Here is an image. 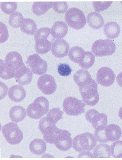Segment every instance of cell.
Instances as JSON below:
<instances>
[{"instance_id":"1","label":"cell","mask_w":122,"mask_h":160,"mask_svg":"<svg viewBox=\"0 0 122 160\" xmlns=\"http://www.w3.org/2000/svg\"><path fill=\"white\" fill-rule=\"evenodd\" d=\"M122 130L119 126L110 124L105 128L95 129L94 136L100 143L114 142L120 139L122 136Z\"/></svg>"},{"instance_id":"2","label":"cell","mask_w":122,"mask_h":160,"mask_svg":"<svg viewBox=\"0 0 122 160\" xmlns=\"http://www.w3.org/2000/svg\"><path fill=\"white\" fill-rule=\"evenodd\" d=\"M97 145V141L92 134L86 132L76 136L74 138L73 148L78 152L90 151Z\"/></svg>"},{"instance_id":"3","label":"cell","mask_w":122,"mask_h":160,"mask_svg":"<svg viewBox=\"0 0 122 160\" xmlns=\"http://www.w3.org/2000/svg\"><path fill=\"white\" fill-rule=\"evenodd\" d=\"M49 107L48 100L44 97H39L27 108V115L32 119H40L48 113Z\"/></svg>"},{"instance_id":"4","label":"cell","mask_w":122,"mask_h":160,"mask_svg":"<svg viewBox=\"0 0 122 160\" xmlns=\"http://www.w3.org/2000/svg\"><path fill=\"white\" fill-rule=\"evenodd\" d=\"M65 20L71 28L79 30L84 28L86 23V19L83 12L75 8H71L65 15Z\"/></svg>"},{"instance_id":"5","label":"cell","mask_w":122,"mask_h":160,"mask_svg":"<svg viewBox=\"0 0 122 160\" xmlns=\"http://www.w3.org/2000/svg\"><path fill=\"white\" fill-rule=\"evenodd\" d=\"M2 132L6 141L12 145L21 143L23 139V132L17 124L13 122L8 123L2 128Z\"/></svg>"},{"instance_id":"6","label":"cell","mask_w":122,"mask_h":160,"mask_svg":"<svg viewBox=\"0 0 122 160\" xmlns=\"http://www.w3.org/2000/svg\"><path fill=\"white\" fill-rule=\"evenodd\" d=\"M116 46L110 39H99L94 42L92 47V51L96 57L111 56L115 52Z\"/></svg>"},{"instance_id":"7","label":"cell","mask_w":122,"mask_h":160,"mask_svg":"<svg viewBox=\"0 0 122 160\" xmlns=\"http://www.w3.org/2000/svg\"><path fill=\"white\" fill-rule=\"evenodd\" d=\"M86 104L77 98L69 97L64 99L63 107L64 111L67 115L78 116L85 112Z\"/></svg>"},{"instance_id":"8","label":"cell","mask_w":122,"mask_h":160,"mask_svg":"<svg viewBox=\"0 0 122 160\" xmlns=\"http://www.w3.org/2000/svg\"><path fill=\"white\" fill-rule=\"evenodd\" d=\"M98 87V84L95 81L89 86L79 89L83 101L88 106H95L99 101V96Z\"/></svg>"},{"instance_id":"9","label":"cell","mask_w":122,"mask_h":160,"mask_svg":"<svg viewBox=\"0 0 122 160\" xmlns=\"http://www.w3.org/2000/svg\"><path fill=\"white\" fill-rule=\"evenodd\" d=\"M71 134L68 130L58 129L54 139V144L60 151H67L72 148Z\"/></svg>"},{"instance_id":"10","label":"cell","mask_w":122,"mask_h":160,"mask_svg":"<svg viewBox=\"0 0 122 160\" xmlns=\"http://www.w3.org/2000/svg\"><path fill=\"white\" fill-rule=\"evenodd\" d=\"M30 70L35 74L41 76L47 72L48 65L46 62L41 58L39 55L34 54L28 57L26 62Z\"/></svg>"},{"instance_id":"11","label":"cell","mask_w":122,"mask_h":160,"mask_svg":"<svg viewBox=\"0 0 122 160\" xmlns=\"http://www.w3.org/2000/svg\"><path fill=\"white\" fill-rule=\"evenodd\" d=\"M86 120L91 123L92 127L96 129L107 126V116L104 113H100L97 110L92 109L86 112L85 114Z\"/></svg>"},{"instance_id":"12","label":"cell","mask_w":122,"mask_h":160,"mask_svg":"<svg viewBox=\"0 0 122 160\" xmlns=\"http://www.w3.org/2000/svg\"><path fill=\"white\" fill-rule=\"evenodd\" d=\"M37 86L43 94L47 95L53 94L57 89V84L54 77L45 74L41 76L37 81Z\"/></svg>"},{"instance_id":"13","label":"cell","mask_w":122,"mask_h":160,"mask_svg":"<svg viewBox=\"0 0 122 160\" xmlns=\"http://www.w3.org/2000/svg\"><path fill=\"white\" fill-rule=\"evenodd\" d=\"M116 76L113 71L107 67H102L98 70L96 80L98 84L102 86L108 87L114 82Z\"/></svg>"},{"instance_id":"14","label":"cell","mask_w":122,"mask_h":160,"mask_svg":"<svg viewBox=\"0 0 122 160\" xmlns=\"http://www.w3.org/2000/svg\"><path fill=\"white\" fill-rule=\"evenodd\" d=\"M69 49V43L64 39H58L52 43L51 52L54 56L62 58L67 56Z\"/></svg>"},{"instance_id":"15","label":"cell","mask_w":122,"mask_h":160,"mask_svg":"<svg viewBox=\"0 0 122 160\" xmlns=\"http://www.w3.org/2000/svg\"><path fill=\"white\" fill-rule=\"evenodd\" d=\"M74 80L79 89L86 88L91 85L94 80L87 70H79L75 73Z\"/></svg>"},{"instance_id":"16","label":"cell","mask_w":122,"mask_h":160,"mask_svg":"<svg viewBox=\"0 0 122 160\" xmlns=\"http://www.w3.org/2000/svg\"><path fill=\"white\" fill-rule=\"evenodd\" d=\"M33 77L32 72L25 65L16 71L15 76L16 82L21 86H26L31 83Z\"/></svg>"},{"instance_id":"17","label":"cell","mask_w":122,"mask_h":160,"mask_svg":"<svg viewBox=\"0 0 122 160\" xmlns=\"http://www.w3.org/2000/svg\"><path fill=\"white\" fill-rule=\"evenodd\" d=\"M4 62L9 67L15 69L16 71L25 65L23 64L21 55L15 51L8 53Z\"/></svg>"},{"instance_id":"18","label":"cell","mask_w":122,"mask_h":160,"mask_svg":"<svg viewBox=\"0 0 122 160\" xmlns=\"http://www.w3.org/2000/svg\"><path fill=\"white\" fill-rule=\"evenodd\" d=\"M68 29V25L62 21H57L51 29V35L55 39H62L67 34Z\"/></svg>"},{"instance_id":"19","label":"cell","mask_w":122,"mask_h":160,"mask_svg":"<svg viewBox=\"0 0 122 160\" xmlns=\"http://www.w3.org/2000/svg\"><path fill=\"white\" fill-rule=\"evenodd\" d=\"M8 96L13 101L16 102H22L26 96V92L23 87L15 85L9 88Z\"/></svg>"},{"instance_id":"20","label":"cell","mask_w":122,"mask_h":160,"mask_svg":"<svg viewBox=\"0 0 122 160\" xmlns=\"http://www.w3.org/2000/svg\"><path fill=\"white\" fill-rule=\"evenodd\" d=\"M104 34L107 38L113 39L119 36L121 29L118 23L111 22L106 23L104 25Z\"/></svg>"},{"instance_id":"21","label":"cell","mask_w":122,"mask_h":160,"mask_svg":"<svg viewBox=\"0 0 122 160\" xmlns=\"http://www.w3.org/2000/svg\"><path fill=\"white\" fill-rule=\"evenodd\" d=\"M9 116L12 121L18 123L22 121L26 118V110L20 106H14L10 110Z\"/></svg>"},{"instance_id":"22","label":"cell","mask_w":122,"mask_h":160,"mask_svg":"<svg viewBox=\"0 0 122 160\" xmlns=\"http://www.w3.org/2000/svg\"><path fill=\"white\" fill-rule=\"evenodd\" d=\"M52 2H34L32 7L33 12L37 16H40L46 13L53 7Z\"/></svg>"},{"instance_id":"23","label":"cell","mask_w":122,"mask_h":160,"mask_svg":"<svg viewBox=\"0 0 122 160\" xmlns=\"http://www.w3.org/2000/svg\"><path fill=\"white\" fill-rule=\"evenodd\" d=\"M46 142L41 139L33 140L29 145V149L31 152L37 155H41L44 154L46 151Z\"/></svg>"},{"instance_id":"24","label":"cell","mask_w":122,"mask_h":160,"mask_svg":"<svg viewBox=\"0 0 122 160\" xmlns=\"http://www.w3.org/2000/svg\"><path fill=\"white\" fill-rule=\"evenodd\" d=\"M87 22L91 28L99 29L103 26L104 21L101 15L96 12L89 13L87 16Z\"/></svg>"},{"instance_id":"25","label":"cell","mask_w":122,"mask_h":160,"mask_svg":"<svg viewBox=\"0 0 122 160\" xmlns=\"http://www.w3.org/2000/svg\"><path fill=\"white\" fill-rule=\"evenodd\" d=\"M93 155L95 158H110L111 155V148L107 144H99L94 148Z\"/></svg>"},{"instance_id":"26","label":"cell","mask_w":122,"mask_h":160,"mask_svg":"<svg viewBox=\"0 0 122 160\" xmlns=\"http://www.w3.org/2000/svg\"><path fill=\"white\" fill-rule=\"evenodd\" d=\"M21 30L26 34L33 35L37 30L36 23L33 20L29 18L24 19L20 27Z\"/></svg>"},{"instance_id":"27","label":"cell","mask_w":122,"mask_h":160,"mask_svg":"<svg viewBox=\"0 0 122 160\" xmlns=\"http://www.w3.org/2000/svg\"><path fill=\"white\" fill-rule=\"evenodd\" d=\"M35 48L39 54H44L50 50L52 43L47 39H40L35 42Z\"/></svg>"},{"instance_id":"28","label":"cell","mask_w":122,"mask_h":160,"mask_svg":"<svg viewBox=\"0 0 122 160\" xmlns=\"http://www.w3.org/2000/svg\"><path fill=\"white\" fill-rule=\"evenodd\" d=\"M95 61V57L89 51L85 52L83 57L79 62V66L82 69H88L91 68Z\"/></svg>"},{"instance_id":"29","label":"cell","mask_w":122,"mask_h":160,"mask_svg":"<svg viewBox=\"0 0 122 160\" xmlns=\"http://www.w3.org/2000/svg\"><path fill=\"white\" fill-rule=\"evenodd\" d=\"M16 70L9 67L1 60V78L4 80H9L15 77Z\"/></svg>"},{"instance_id":"30","label":"cell","mask_w":122,"mask_h":160,"mask_svg":"<svg viewBox=\"0 0 122 160\" xmlns=\"http://www.w3.org/2000/svg\"><path fill=\"white\" fill-rule=\"evenodd\" d=\"M84 52V50L81 47H74L69 51L68 57L72 62L78 63L83 57Z\"/></svg>"},{"instance_id":"31","label":"cell","mask_w":122,"mask_h":160,"mask_svg":"<svg viewBox=\"0 0 122 160\" xmlns=\"http://www.w3.org/2000/svg\"><path fill=\"white\" fill-rule=\"evenodd\" d=\"M64 113L60 108H54L49 111L46 117L49 122L56 125L59 120L62 119Z\"/></svg>"},{"instance_id":"32","label":"cell","mask_w":122,"mask_h":160,"mask_svg":"<svg viewBox=\"0 0 122 160\" xmlns=\"http://www.w3.org/2000/svg\"><path fill=\"white\" fill-rule=\"evenodd\" d=\"M24 18L21 13L15 12L9 17L8 22L11 26L14 28H18L21 26Z\"/></svg>"},{"instance_id":"33","label":"cell","mask_w":122,"mask_h":160,"mask_svg":"<svg viewBox=\"0 0 122 160\" xmlns=\"http://www.w3.org/2000/svg\"><path fill=\"white\" fill-rule=\"evenodd\" d=\"M17 8L16 2H2L1 3V10L8 15H11L14 13Z\"/></svg>"},{"instance_id":"34","label":"cell","mask_w":122,"mask_h":160,"mask_svg":"<svg viewBox=\"0 0 122 160\" xmlns=\"http://www.w3.org/2000/svg\"><path fill=\"white\" fill-rule=\"evenodd\" d=\"M112 157L115 158H122V141L115 142L111 146Z\"/></svg>"},{"instance_id":"35","label":"cell","mask_w":122,"mask_h":160,"mask_svg":"<svg viewBox=\"0 0 122 160\" xmlns=\"http://www.w3.org/2000/svg\"><path fill=\"white\" fill-rule=\"evenodd\" d=\"M51 32L50 28L43 27L39 29L36 31L34 36L35 42L40 39H47Z\"/></svg>"},{"instance_id":"36","label":"cell","mask_w":122,"mask_h":160,"mask_svg":"<svg viewBox=\"0 0 122 160\" xmlns=\"http://www.w3.org/2000/svg\"><path fill=\"white\" fill-rule=\"evenodd\" d=\"M113 2H93L92 5L96 12H100L105 10L111 6Z\"/></svg>"},{"instance_id":"37","label":"cell","mask_w":122,"mask_h":160,"mask_svg":"<svg viewBox=\"0 0 122 160\" xmlns=\"http://www.w3.org/2000/svg\"><path fill=\"white\" fill-rule=\"evenodd\" d=\"M52 8L56 12L64 13L68 10V3L66 2H53Z\"/></svg>"},{"instance_id":"38","label":"cell","mask_w":122,"mask_h":160,"mask_svg":"<svg viewBox=\"0 0 122 160\" xmlns=\"http://www.w3.org/2000/svg\"><path fill=\"white\" fill-rule=\"evenodd\" d=\"M58 72L61 76L68 77L71 74L72 69L69 64L61 63L58 66Z\"/></svg>"},{"instance_id":"39","label":"cell","mask_w":122,"mask_h":160,"mask_svg":"<svg viewBox=\"0 0 122 160\" xmlns=\"http://www.w3.org/2000/svg\"><path fill=\"white\" fill-rule=\"evenodd\" d=\"M1 43L5 42L8 38L9 35L8 30L5 24L1 22Z\"/></svg>"},{"instance_id":"40","label":"cell","mask_w":122,"mask_h":160,"mask_svg":"<svg viewBox=\"0 0 122 160\" xmlns=\"http://www.w3.org/2000/svg\"><path fill=\"white\" fill-rule=\"evenodd\" d=\"M79 158H95L93 154L89 151L81 152L78 156Z\"/></svg>"},{"instance_id":"41","label":"cell","mask_w":122,"mask_h":160,"mask_svg":"<svg viewBox=\"0 0 122 160\" xmlns=\"http://www.w3.org/2000/svg\"><path fill=\"white\" fill-rule=\"evenodd\" d=\"M117 82L119 86L122 88V72L118 75Z\"/></svg>"},{"instance_id":"42","label":"cell","mask_w":122,"mask_h":160,"mask_svg":"<svg viewBox=\"0 0 122 160\" xmlns=\"http://www.w3.org/2000/svg\"><path fill=\"white\" fill-rule=\"evenodd\" d=\"M119 116L120 119L122 120V107L119 110Z\"/></svg>"},{"instance_id":"43","label":"cell","mask_w":122,"mask_h":160,"mask_svg":"<svg viewBox=\"0 0 122 160\" xmlns=\"http://www.w3.org/2000/svg\"><path fill=\"white\" fill-rule=\"evenodd\" d=\"M121 5H122V2H121Z\"/></svg>"}]
</instances>
